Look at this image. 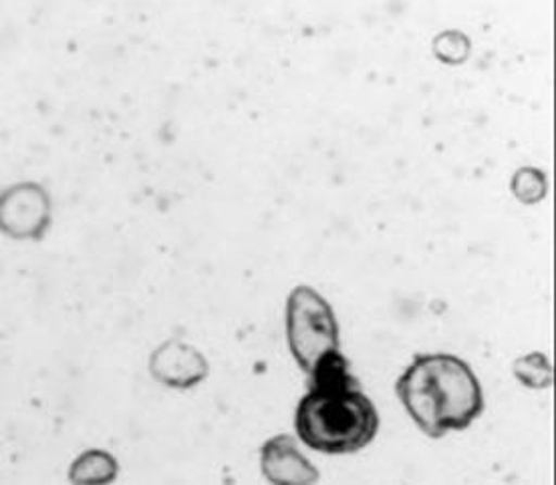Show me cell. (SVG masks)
<instances>
[{"mask_svg":"<svg viewBox=\"0 0 556 485\" xmlns=\"http://www.w3.org/2000/svg\"><path fill=\"white\" fill-rule=\"evenodd\" d=\"M294 430L320 454H355L379 430L376 405L359 388L341 350L323 357L308 373V393L299 403Z\"/></svg>","mask_w":556,"mask_h":485,"instance_id":"1","label":"cell"},{"mask_svg":"<svg viewBox=\"0 0 556 485\" xmlns=\"http://www.w3.org/2000/svg\"><path fill=\"white\" fill-rule=\"evenodd\" d=\"M53 224V200L39 181H18L0 192V234L41 242Z\"/></svg>","mask_w":556,"mask_h":485,"instance_id":"4","label":"cell"},{"mask_svg":"<svg viewBox=\"0 0 556 485\" xmlns=\"http://www.w3.org/2000/svg\"><path fill=\"white\" fill-rule=\"evenodd\" d=\"M119 472L117 459L103 449H87L71 463V484H110Z\"/></svg>","mask_w":556,"mask_h":485,"instance_id":"7","label":"cell"},{"mask_svg":"<svg viewBox=\"0 0 556 485\" xmlns=\"http://www.w3.org/2000/svg\"><path fill=\"white\" fill-rule=\"evenodd\" d=\"M287 336L292 357L306 374L329 353L339 350L333 308L311 286H296L287 303Z\"/></svg>","mask_w":556,"mask_h":485,"instance_id":"3","label":"cell"},{"mask_svg":"<svg viewBox=\"0 0 556 485\" xmlns=\"http://www.w3.org/2000/svg\"><path fill=\"white\" fill-rule=\"evenodd\" d=\"M395 391L428 437L468 430L484 411V395L468 362L454 355H417Z\"/></svg>","mask_w":556,"mask_h":485,"instance_id":"2","label":"cell"},{"mask_svg":"<svg viewBox=\"0 0 556 485\" xmlns=\"http://www.w3.org/2000/svg\"><path fill=\"white\" fill-rule=\"evenodd\" d=\"M263 473L270 484L303 485L319 482V472L299 451L291 435H277L261 451Z\"/></svg>","mask_w":556,"mask_h":485,"instance_id":"6","label":"cell"},{"mask_svg":"<svg viewBox=\"0 0 556 485\" xmlns=\"http://www.w3.org/2000/svg\"><path fill=\"white\" fill-rule=\"evenodd\" d=\"M150 371L155 381L167 387L190 388L208 374V362L195 348L180 341H167L153 350Z\"/></svg>","mask_w":556,"mask_h":485,"instance_id":"5","label":"cell"},{"mask_svg":"<svg viewBox=\"0 0 556 485\" xmlns=\"http://www.w3.org/2000/svg\"><path fill=\"white\" fill-rule=\"evenodd\" d=\"M516 376L529 387H546L551 383V367L541 353L522 357L515 365Z\"/></svg>","mask_w":556,"mask_h":485,"instance_id":"8","label":"cell"}]
</instances>
